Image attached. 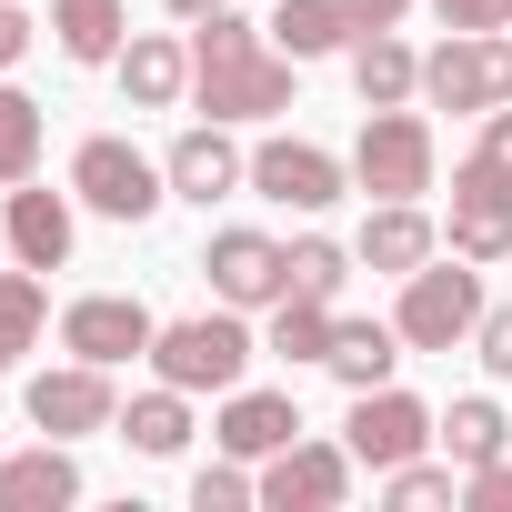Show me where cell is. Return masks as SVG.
<instances>
[{
  "label": "cell",
  "instance_id": "cell-1",
  "mask_svg": "<svg viewBox=\"0 0 512 512\" xmlns=\"http://www.w3.org/2000/svg\"><path fill=\"white\" fill-rule=\"evenodd\" d=\"M292 81H302V61L272 51V31H251L241 11L191 21V101L211 121H282L292 111Z\"/></svg>",
  "mask_w": 512,
  "mask_h": 512
},
{
  "label": "cell",
  "instance_id": "cell-2",
  "mask_svg": "<svg viewBox=\"0 0 512 512\" xmlns=\"http://www.w3.org/2000/svg\"><path fill=\"white\" fill-rule=\"evenodd\" d=\"M482 262H462V251H432L422 272H402V302H392V332L402 352H452L482 332Z\"/></svg>",
  "mask_w": 512,
  "mask_h": 512
},
{
  "label": "cell",
  "instance_id": "cell-3",
  "mask_svg": "<svg viewBox=\"0 0 512 512\" xmlns=\"http://www.w3.org/2000/svg\"><path fill=\"white\" fill-rule=\"evenodd\" d=\"M262 362V342H251V322L221 302V312H181L151 332V372L181 382V392H241V372Z\"/></svg>",
  "mask_w": 512,
  "mask_h": 512
},
{
  "label": "cell",
  "instance_id": "cell-4",
  "mask_svg": "<svg viewBox=\"0 0 512 512\" xmlns=\"http://www.w3.org/2000/svg\"><path fill=\"white\" fill-rule=\"evenodd\" d=\"M71 201H81V211H101V221H131V231H141V221L171 201V171H161V161H141L121 131H91V141L71 151Z\"/></svg>",
  "mask_w": 512,
  "mask_h": 512
},
{
  "label": "cell",
  "instance_id": "cell-5",
  "mask_svg": "<svg viewBox=\"0 0 512 512\" xmlns=\"http://www.w3.org/2000/svg\"><path fill=\"white\" fill-rule=\"evenodd\" d=\"M422 101L432 111H502L512 101V31H442V51H422Z\"/></svg>",
  "mask_w": 512,
  "mask_h": 512
},
{
  "label": "cell",
  "instance_id": "cell-6",
  "mask_svg": "<svg viewBox=\"0 0 512 512\" xmlns=\"http://www.w3.org/2000/svg\"><path fill=\"white\" fill-rule=\"evenodd\" d=\"M432 121L402 101V111H362V141H352V191L372 201H422L432 191Z\"/></svg>",
  "mask_w": 512,
  "mask_h": 512
},
{
  "label": "cell",
  "instance_id": "cell-7",
  "mask_svg": "<svg viewBox=\"0 0 512 512\" xmlns=\"http://www.w3.org/2000/svg\"><path fill=\"white\" fill-rule=\"evenodd\" d=\"M442 241L462 251V262H512V171L492 161V151H472L462 171H452V221H442Z\"/></svg>",
  "mask_w": 512,
  "mask_h": 512
},
{
  "label": "cell",
  "instance_id": "cell-8",
  "mask_svg": "<svg viewBox=\"0 0 512 512\" xmlns=\"http://www.w3.org/2000/svg\"><path fill=\"white\" fill-rule=\"evenodd\" d=\"M21 402H31V422L51 432V442H91V432H121V392H111V372L101 362H61V372H31L21 382Z\"/></svg>",
  "mask_w": 512,
  "mask_h": 512
},
{
  "label": "cell",
  "instance_id": "cell-9",
  "mask_svg": "<svg viewBox=\"0 0 512 512\" xmlns=\"http://www.w3.org/2000/svg\"><path fill=\"white\" fill-rule=\"evenodd\" d=\"M201 272H211V302H231V312H272V302L292 292V241H272V231H211Z\"/></svg>",
  "mask_w": 512,
  "mask_h": 512
},
{
  "label": "cell",
  "instance_id": "cell-10",
  "mask_svg": "<svg viewBox=\"0 0 512 512\" xmlns=\"http://www.w3.org/2000/svg\"><path fill=\"white\" fill-rule=\"evenodd\" d=\"M251 191L312 221V211H332V201L352 191V161H332L322 141H292V131H272L262 151H251Z\"/></svg>",
  "mask_w": 512,
  "mask_h": 512
},
{
  "label": "cell",
  "instance_id": "cell-11",
  "mask_svg": "<svg viewBox=\"0 0 512 512\" xmlns=\"http://www.w3.org/2000/svg\"><path fill=\"white\" fill-rule=\"evenodd\" d=\"M151 302L141 292H81L71 312H61V352H81V362H101V372H121V362H151Z\"/></svg>",
  "mask_w": 512,
  "mask_h": 512
},
{
  "label": "cell",
  "instance_id": "cell-12",
  "mask_svg": "<svg viewBox=\"0 0 512 512\" xmlns=\"http://www.w3.org/2000/svg\"><path fill=\"white\" fill-rule=\"evenodd\" d=\"M432 402H412L402 382H382V392H352V422H342V442H352V462L362 472H392V462H412L422 442H432Z\"/></svg>",
  "mask_w": 512,
  "mask_h": 512
},
{
  "label": "cell",
  "instance_id": "cell-13",
  "mask_svg": "<svg viewBox=\"0 0 512 512\" xmlns=\"http://www.w3.org/2000/svg\"><path fill=\"white\" fill-rule=\"evenodd\" d=\"M352 472H362L352 442H312V432H302V442H282V452L262 462V502H272V512H332V502L352 492Z\"/></svg>",
  "mask_w": 512,
  "mask_h": 512
},
{
  "label": "cell",
  "instance_id": "cell-14",
  "mask_svg": "<svg viewBox=\"0 0 512 512\" xmlns=\"http://www.w3.org/2000/svg\"><path fill=\"white\" fill-rule=\"evenodd\" d=\"M161 171H171V201H231L241 181H251V151L231 141V121H201V131H181L171 151H161Z\"/></svg>",
  "mask_w": 512,
  "mask_h": 512
},
{
  "label": "cell",
  "instance_id": "cell-15",
  "mask_svg": "<svg viewBox=\"0 0 512 512\" xmlns=\"http://www.w3.org/2000/svg\"><path fill=\"white\" fill-rule=\"evenodd\" d=\"M211 442L221 452H241V462H272L282 442H302V402L292 392H221V412H211Z\"/></svg>",
  "mask_w": 512,
  "mask_h": 512
},
{
  "label": "cell",
  "instance_id": "cell-16",
  "mask_svg": "<svg viewBox=\"0 0 512 512\" xmlns=\"http://www.w3.org/2000/svg\"><path fill=\"white\" fill-rule=\"evenodd\" d=\"M111 71H121V101L131 111H181L191 101V41H171V31H131Z\"/></svg>",
  "mask_w": 512,
  "mask_h": 512
},
{
  "label": "cell",
  "instance_id": "cell-17",
  "mask_svg": "<svg viewBox=\"0 0 512 512\" xmlns=\"http://www.w3.org/2000/svg\"><path fill=\"white\" fill-rule=\"evenodd\" d=\"M0 231H11V262H31V272H61L71 262V191H41V181H21L11 201H0Z\"/></svg>",
  "mask_w": 512,
  "mask_h": 512
},
{
  "label": "cell",
  "instance_id": "cell-18",
  "mask_svg": "<svg viewBox=\"0 0 512 512\" xmlns=\"http://www.w3.org/2000/svg\"><path fill=\"white\" fill-rule=\"evenodd\" d=\"M432 251H442V231H432V211L422 201H372V221H362V241H352V262L362 272H422L432 262Z\"/></svg>",
  "mask_w": 512,
  "mask_h": 512
},
{
  "label": "cell",
  "instance_id": "cell-19",
  "mask_svg": "<svg viewBox=\"0 0 512 512\" xmlns=\"http://www.w3.org/2000/svg\"><path fill=\"white\" fill-rule=\"evenodd\" d=\"M61 502H81V462H71V442H31V452H11L0 462V512H61Z\"/></svg>",
  "mask_w": 512,
  "mask_h": 512
},
{
  "label": "cell",
  "instance_id": "cell-20",
  "mask_svg": "<svg viewBox=\"0 0 512 512\" xmlns=\"http://www.w3.org/2000/svg\"><path fill=\"white\" fill-rule=\"evenodd\" d=\"M352 91H362V111L422 101V51H412L402 31H362V41H352Z\"/></svg>",
  "mask_w": 512,
  "mask_h": 512
},
{
  "label": "cell",
  "instance_id": "cell-21",
  "mask_svg": "<svg viewBox=\"0 0 512 512\" xmlns=\"http://www.w3.org/2000/svg\"><path fill=\"white\" fill-rule=\"evenodd\" d=\"M51 41H61V61L111 71L131 41V0H51Z\"/></svg>",
  "mask_w": 512,
  "mask_h": 512
},
{
  "label": "cell",
  "instance_id": "cell-22",
  "mask_svg": "<svg viewBox=\"0 0 512 512\" xmlns=\"http://www.w3.org/2000/svg\"><path fill=\"white\" fill-rule=\"evenodd\" d=\"M272 51H292V61H332V51H352L362 31H352V11L342 0H272Z\"/></svg>",
  "mask_w": 512,
  "mask_h": 512
},
{
  "label": "cell",
  "instance_id": "cell-23",
  "mask_svg": "<svg viewBox=\"0 0 512 512\" xmlns=\"http://www.w3.org/2000/svg\"><path fill=\"white\" fill-rule=\"evenodd\" d=\"M392 362H402V332H392V322H332L322 372H332L342 392H382V382H392Z\"/></svg>",
  "mask_w": 512,
  "mask_h": 512
},
{
  "label": "cell",
  "instance_id": "cell-24",
  "mask_svg": "<svg viewBox=\"0 0 512 512\" xmlns=\"http://www.w3.org/2000/svg\"><path fill=\"white\" fill-rule=\"evenodd\" d=\"M121 442H131L141 462H171V452L191 442V392H181V382L131 392V402H121Z\"/></svg>",
  "mask_w": 512,
  "mask_h": 512
},
{
  "label": "cell",
  "instance_id": "cell-25",
  "mask_svg": "<svg viewBox=\"0 0 512 512\" xmlns=\"http://www.w3.org/2000/svg\"><path fill=\"white\" fill-rule=\"evenodd\" d=\"M432 442H442V452H452V462L472 472V462H492V452H512V412H502L492 392H462V402H452V412L432 422Z\"/></svg>",
  "mask_w": 512,
  "mask_h": 512
},
{
  "label": "cell",
  "instance_id": "cell-26",
  "mask_svg": "<svg viewBox=\"0 0 512 512\" xmlns=\"http://www.w3.org/2000/svg\"><path fill=\"white\" fill-rule=\"evenodd\" d=\"M41 141H51L41 101H31L21 81H0V191H21V181H41Z\"/></svg>",
  "mask_w": 512,
  "mask_h": 512
},
{
  "label": "cell",
  "instance_id": "cell-27",
  "mask_svg": "<svg viewBox=\"0 0 512 512\" xmlns=\"http://www.w3.org/2000/svg\"><path fill=\"white\" fill-rule=\"evenodd\" d=\"M41 332H51V282H41L31 262H11V272H0V352L21 362Z\"/></svg>",
  "mask_w": 512,
  "mask_h": 512
},
{
  "label": "cell",
  "instance_id": "cell-28",
  "mask_svg": "<svg viewBox=\"0 0 512 512\" xmlns=\"http://www.w3.org/2000/svg\"><path fill=\"white\" fill-rule=\"evenodd\" d=\"M272 362H322L332 352V302H312V292H282L272 302V342H262Z\"/></svg>",
  "mask_w": 512,
  "mask_h": 512
},
{
  "label": "cell",
  "instance_id": "cell-29",
  "mask_svg": "<svg viewBox=\"0 0 512 512\" xmlns=\"http://www.w3.org/2000/svg\"><path fill=\"white\" fill-rule=\"evenodd\" d=\"M342 282H352V251H342L332 231H302V241H292V292H312V302H342Z\"/></svg>",
  "mask_w": 512,
  "mask_h": 512
},
{
  "label": "cell",
  "instance_id": "cell-30",
  "mask_svg": "<svg viewBox=\"0 0 512 512\" xmlns=\"http://www.w3.org/2000/svg\"><path fill=\"white\" fill-rule=\"evenodd\" d=\"M382 492H392L402 512H442V502H462V462L442 472V462H422V452H412V462H392V472H382Z\"/></svg>",
  "mask_w": 512,
  "mask_h": 512
},
{
  "label": "cell",
  "instance_id": "cell-31",
  "mask_svg": "<svg viewBox=\"0 0 512 512\" xmlns=\"http://www.w3.org/2000/svg\"><path fill=\"white\" fill-rule=\"evenodd\" d=\"M241 502H262V472H251L241 452H221V462L191 472V512H241Z\"/></svg>",
  "mask_w": 512,
  "mask_h": 512
},
{
  "label": "cell",
  "instance_id": "cell-32",
  "mask_svg": "<svg viewBox=\"0 0 512 512\" xmlns=\"http://www.w3.org/2000/svg\"><path fill=\"white\" fill-rule=\"evenodd\" d=\"M462 502H472V512H512V452L472 462V472H462Z\"/></svg>",
  "mask_w": 512,
  "mask_h": 512
},
{
  "label": "cell",
  "instance_id": "cell-33",
  "mask_svg": "<svg viewBox=\"0 0 512 512\" xmlns=\"http://www.w3.org/2000/svg\"><path fill=\"white\" fill-rule=\"evenodd\" d=\"M472 362H482L492 382H512V302H502V312H482V332H472Z\"/></svg>",
  "mask_w": 512,
  "mask_h": 512
},
{
  "label": "cell",
  "instance_id": "cell-34",
  "mask_svg": "<svg viewBox=\"0 0 512 512\" xmlns=\"http://www.w3.org/2000/svg\"><path fill=\"white\" fill-rule=\"evenodd\" d=\"M442 31H512V0H432Z\"/></svg>",
  "mask_w": 512,
  "mask_h": 512
},
{
  "label": "cell",
  "instance_id": "cell-35",
  "mask_svg": "<svg viewBox=\"0 0 512 512\" xmlns=\"http://www.w3.org/2000/svg\"><path fill=\"white\" fill-rule=\"evenodd\" d=\"M21 61H31V11L0 0V71H21Z\"/></svg>",
  "mask_w": 512,
  "mask_h": 512
},
{
  "label": "cell",
  "instance_id": "cell-36",
  "mask_svg": "<svg viewBox=\"0 0 512 512\" xmlns=\"http://www.w3.org/2000/svg\"><path fill=\"white\" fill-rule=\"evenodd\" d=\"M342 11H352V31H402L412 0H342Z\"/></svg>",
  "mask_w": 512,
  "mask_h": 512
},
{
  "label": "cell",
  "instance_id": "cell-37",
  "mask_svg": "<svg viewBox=\"0 0 512 512\" xmlns=\"http://www.w3.org/2000/svg\"><path fill=\"white\" fill-rule=\"evenodd\" d=\"M482 151L512 171V101H502V111H482Z\"/></svg>",
  "mask_w": 512,
  "mask_h": 512
},
{
  "label": "cell",
  "instance_id": "cell-38",
  "mask_svg": "<svg viewBox=\"0 0 512 512\" xmlns=\"http://www.w3.org/2000/svg\"><path fill=\"white\" fill-rule=\"evenodd\" d=\"M171 21H211V11H231V0H161Z\"/></svg>",
  "mask_w": 512,
  "mask_h": 512
},
{
  "label": "cell",
  "instance_id": "cell-39",
  "mask_svg": "<svg viewBox=\"0 0 512 512\" xmlns=\"http://www.w3.org/2000/svg\"><path fill=\"white\" fill-rule=\"evenodd\" d=\"M0 262H11V231H0Z\"/></svg>",
  "mask_w": 512,
  "mask_h": 512
},
{
  "label": "cell",
  "instance_id": "cell-40",
  "mask_svg": "<svg viewBox=\"0 0 512 512\" xmlns=\"http://www.w3.org/2000/svg\"><path fill=\"white\" fill-rule=\"evenodd\" d=\"M0 382H11V352H0Z\"/></svg>",
  "mask_w": 512,
  "mask_h": 512
}]
</instances>
